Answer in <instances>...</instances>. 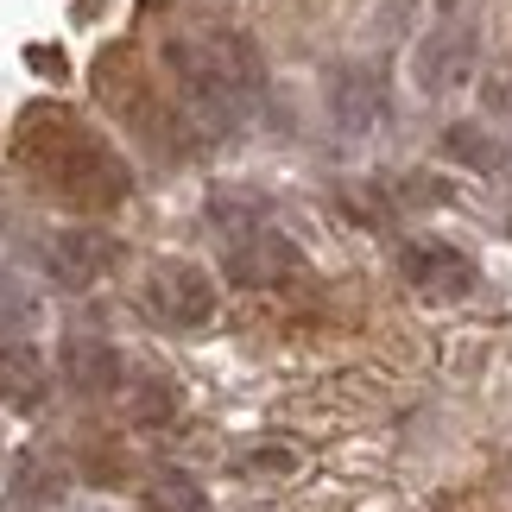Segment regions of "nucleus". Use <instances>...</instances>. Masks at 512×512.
Masks as SVG:
<instances>
[{"mask_svg":"<svg viewBox=\"0 0 512 512\" xmlns=\"http://www.w3.org/2000/svg\"><path fill=\"white\" fill-rule=\"evenodd\" d=\"M38 114H45V127H51V133H38V127L26 133V152L38 159V171H45L51 184L70 196V203H83V209L127 203L133 171L114 159V152L95 140V133L70 127V121H51V108H38Z\"/></svg>","mask_w":512,"mask_h":512,"instance_id":"obj_1","label":"nucleus"},{"mask_svg":"<svg viewBox=\"0 0 512 512\" xmlns=\"http://www.w3.org/2000/svg\"><path fill=\"white\" fill-rule=\"evenodd\" d=\"M165 64H171L177 95H184V114L209 133V140H234V133L247 127V114L260 108L241 89V76L222 64V51H215L209 38H171V45H165Z\"/></svg>","mask_w":512,"mask_h":512,"instance_id":"obj_2","label":"nucleus"},{"mask_svg":"<svg viewBox=\"0 0 512 512\" xmlns=\"http://www.w3.org/2000/svg\"><path fill=\"white\" fill-rule=\"evenodd\" d=\"M222 279L241 285V291H272V285H291L304 279V247L279 228H253L241 241H228L222 253Z\"/></svg>","mask_w":512,"mask_h":512,"instance_id":"obj_3","label":"nucleus"},{"mask_svg":"<svg viewBox=\"0 0 512 512\" xmlns=\"http://www.w3.org/2000/svg\"><path fill=\"white\" fill-rule=\"evenodd\" d=\"M475 64H481V32L468 19H443L437 32H424V45L411 51V76H418L424 95H449L462 83H475Z\"/></svg>","mask_w":512,"mask_h":512,"instance_id":"obj_4","label":"nucleus"},{"mask_svg":"<svg viewBox=\"0 0 512 512\" xmlns=\"http://www.w3.org/2000/svg\"><path fill=\"white\" fill-rule=\"evenodd\" d=\"M392 114V89H386V70L373 64H336L329 70V121L348 140H367L373 127H386Z\"/></svg>","mask_w":512,"mask_h":512,"instance_id":"obj_5","label":"nucleus"},{"mask_svg":"<svg viewBox=\"0 0 512 512\" xmlns=\"http://www.w3.org/2000/svg\"><path fill=\"white\" fill-rule=\"evenodd\" d=\"M38 260H45L51 285L89 291V285L108 279V266L121 260V247H114V234H102V228H51L45 247H38Z\"/></svg>","mask_w":512,"mask_h":512,"instance_id":"obj_6","label":"nucleus"},{"mask_svg":"<svg viewBox=\"0 0 512 512\" xmlns=\"http://www.w3.org/2000/svg\"><path fill=\"white\" fill-rule=\"evenodd\" d=\"M399 279L424 298H468L481 285L475 260L456 247V241H405L399 247Z\"/></svg>","mask_w":512,"mask_h":512,"instance_id":"obj_7","label":"nucleus"},{"mask_svg":"<svg viewBox=\"0 0 512 512\" xmlns=\"http://www.w3.org/2000/svg\"><path fill=\"white\" fill-rule=\"evenodd\" d=\"M152 298H159V310L171 323H184V329H203L215 317V279L203 266H190V260H165L152 272Z\"/></svg>","mask_w":512,"mask_h":512,"instance_id":"obj_8","label":"nucleus"},{"mask_svg":"<svg viewBox=\"0 0 512 512\" xmlns=\"http://www.w3.org/2000/svg\"><path fill=\"white\" fill-rule=\"evenodd\" d=\"M45 399H51L45 354L32 342H7L0 348V405L19 411V418H32V411H45Z\"/></svg>","mask_w":512,"mask_h":512,"instance_id":"obj_9","label":"nucleus"},{"mask_svg":"<svg viewBox=\"0 0 512 512\" xmlns=\"http://www.w3.org/2000/svg\"><path fill=\"white\" fill-rule=\"evenodd\" d=\"M64 380L76 399H108L121 386V354L102 336H64Z\"/></svg>","mask_w":512,"mask_h":512,"instance_id":"obj_10","label":"nucleus"},{"mask_svg":"<svg viewBox=\"0 0 512 512\" xmlns=\"http://www.w3.org/2000/svg\"><path fill=\"white\" fill-rule=\"evenodd\" d=\"M443 159L494 177V171H506V140H500V133H487L481 121H449L443 127Z\"/></svg>","mask_w":512,"mask_h":512,"instance_id":"obj_11","label":"nucleus"},{"mask_svg":"<svg viewBox=\"0 0 512 512\" xmlns=\"http://www.w3.org/2000/svg\"><path fill=\"white\" fill-rule=\"evenodd\" d=\"M177 411H184V386L177 380H165V373H152V380H140L127 392V418L140 424V430H159V424H171Z\"/></svg>","mask_w":512,"mask_h":512,"instance_id":"obj_12","label":"nucleus"},{"mask_svg":"<svg viewBox=\"0 0 512 512\" xmlns=\"http://www.w3.org/2000/svg\"><path fill=\"white\" fill-rule=\"evenodd\" d=\"M32 323H38V298L19 285V272L0 260V336H26Z\"/></svg>","mask_w":512,"mask_h":512,"instance_id":"obj_13","label":"nucleus"},{"mask_svg":"<svg viewBox=\"0 0 512 512\" xmlns=\"http://www.w3.org/2000/svg\"><path fill=\"white\" fill-rule=\"evenodd\" d=\"M260 215H266V209H260V196H234V190H215V196H209V222L222 228L228 241H241V234L266 228Z\"/></svg>","mask_w":512,"mask_h":512,"instance_id":"obj_14","label":"nucleus"},{"mask_svg":"<svg viewBox=\"0 0 512 512\" xmlns=\"http://www.w3.org/2000/svg\"><path fill=\"white\" fill-rule=\"evenodd\" d=\"M146 512H209V494L190 475H159L146 487Z\"/></svg>","mask_w":512,"mask_h":512,"instance_id":"obj_15","label":"nucleus"},{"mask_svg":"<svg viewBox=\"0 0 512 512\" xmlns=\"http://www.w3.org/2000/svg\"><path fill=\"white\" fill-rule=\"evenodd\" d=\"M247 468H253V475H298V449L260 443V449H247Z\"/></svg>","mask_w":512,"mask_h":512,"instance_id":"obj_16","label":"nucleus"},{"mask_svg":"<svg viewBox=\"0 0 512 512\" xmlns=\"http://www.w3.org/2000/svg\"><path fill=\"white\" fill-rule=\"evenodd\" d=\"M481 108L487 114H512V64H494L481 76Z\"/></svg>","mask_w":512,"mask_h":512,"instance_id":"obj_17","label":"nucleus"},{"mask_svg":"<svg viewBox=\"0 0 512 512\" xmlns=\"http://www.w3.org/2000/svg\"><path fill=\"white\" fill-rule=\"evenodd\" d=\"M462 7H468V0H437V13H443V19H456Z\"/></svg>","mask_w":512,"mask_h":512,"instance_id":"obj_18","label":"nucleus"}]
</instances>
